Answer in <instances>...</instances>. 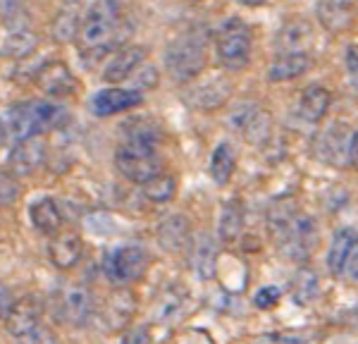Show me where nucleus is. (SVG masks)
<instances>
[{
  "label": "nucleus",
  "mask_w": 358,
  "mask_h": 344,
  "mask_svg": "<svg viewBox=\"0 0 358 344\" xmlns=\"http://www.w3.org/2000/svg\"><path fill=\"white\" fill-rule=\"evenodd\" d=\"M268 232L280 254L289 261H308L320 242L317 222L308 213H301L292 201H277L268 213Z\"/></svg>",
  "instance_id": "1"
},
{
  "label": "nucleus",
  "mask_w": 358,
  "mask_h": 344,
  "mask_svg": "<svg viewBox=\"0 0 358 344\" xmlns=\"http://www.w3.org/2000/svg\"><path fill=\"white\" fill-rule=\"evenodd\" d=\"M67 120V113L55 103L27 101L5 108L3 113V141L17 146L22 141L36 139L43 131L60 127Z\"/></svg>",
  "instance_id": "2"
},
{
  "label": "nucleus",
  "mask_w": 358,
  "mask_h": 344,
  "mask_svg": "<svg viewBox=\"0 0 358 344\" xmlns=\"http://www.w3.org/2000/svg\"><path fill=\"white\" fill-rule=\"evenodd\" d=\"M120 22H122V8L117 0H94L86 8L82 27L74 38L82 57L108 53L117 43Z\"/></svg>",
  "instance_id": "3"
},
{
  "label": "nucleus",
  "mask_w": 358,
  "mask_h": 344,
  "mask_svg": "<svg viewBox=\"0 0 358 344\" xmlns=\"http://www.w3.org/2000/svg\"><path fill=\"white\" fill-rule=\"evenodd\" d=\"M206 67V36L201 31H187L167 45L165 70L177 84H187Z\"/></svg>",
  "instance_id": "4"
},
{
  "label": "nucleus",
  "mask_w": 358,
  "mask_h": 344,
  "mask_svg": "<svg viewBox=\"0 0 358 344\" xmlns=\"http://www.w3.org/2000/svg\"><path fill=\"white\" fill-rule=\"evenodd\" d=\"M115 168L120 175L136 185H146L148 180L163 172V160L158 156L155 143L143 141H122L115 151Z\"/></svg>",
  "instance_id": "5"
},
{
  "label": "nucleus",
  "mask_w": 358,
  "mask_h": 344,
  "mask_svg": "<svg viewBox=\"0 0 358 344\" xmlns=\"http://www.w3.org/2000/svg\"><path fill=\"white\" fill-rule=\"evenodd\" d=\"M251 45H253L251 29H248L246 22L239 20V17H232V20L224 22L215 36L217 60H220V65L229 72L244 70L248 57H251Z\"/></svg>",
  "instance_id": "6"
},
{
  "label": "nucleus",
  "mask_w": 358,
  "mask_h": 344,
  "mask_svg": "<svg viewBox=\"0 0 358 344\" xmlns=\"http://www.w3.org/2000/svg\"><path fill=\"white\" fill-rule=\"evenodd\" d=\"M356 129L346 122H332L322 127L313 139V156L330 168H349L354 156Z\"/></svg>",
  "instance_id": "7"
},
{
  "label": "nucleus",
  "mask_w": 358,
  "mask_h": 344,
  "mask_svg": "<svg viewBox=\"0 0 358 344\" xmlns=\"http://www.w3.org/2000/svg\"><path fill=\"white\" fill-rule=\"evenodd\" d=\"M148 268V251L136 244H124L106 251L103 256V273L115 287H127L136 282Z\"/></svg>",
  "instance_id": "8"
},
{
  "label": "nucleus",
  "mask_w": 358,
  "mask_h": 344,
  "mask_svg": "<svg viewBox=\"0 0 358 344\" xmlns=\"http://www.w3.org/2000/svg\"><path fill=\"white\" fill-rule=\"evenodd\" d=\"M55 313L60 323H67L72 328H84L96 313V301L86 287H67L57 294Z\"/></svg>",
  "instance_id": "9"
},
{
  "label": "nucleus",
  "mask_w": 358,
  "mask_h": 344,
  "mask_svg": "<svg viewBox=\"0 0 358 344\" xmlns=\"http://www.w3.org/2000/svg\"><path fill=\"white\" fill-rule=\"evenodd\" d=\"M36 86L48 99H67L77 91V79L65 62L50 60L36 72Z\"/></svg>",
  "instance_id": "10"
},
{
  "label": "nucleus",
  "mask_w": 358,
  "mask_h": 344,
  "mask_svg": "<svg viewBox=\"0 0 358 344\" xmlns=\"http://www.w3.org/2000/svg\"><path fill=\"white\" fill-rule=\"evenodd\" d=\"M141 101H143L141 91L124 89V86H110V89H101L91 99V113L98 115V117H110V115L131 110Z\"/></svg>",
  "instance_id": "11"
},
{
  "label": "nucleus",
  "mask_w": 358,
  "mask_h": 344,
  "mask_svg": "<svg viewBox=\"0 0 358 344\" xmlns=\"http://www.w3.org/2000/svg\"><path fill=\"white\" fill-rule=\"evenodd\" d=\"M41 315H43V303L38 296H24V299L15 301L10 313L3 318L5 323V330L15 337H22L27 335L29 330L38 328L41 325Z\"/></svg>",
  "instance_id": "12"
},
{
  "label": "nucleus",
  "mask_w": 358,
  "mask_h": 344,
  "mask_svg": "<svg viewBox=\"0 0 358 344\" xmlns=\"http://www.w3.org/2000/svg\"><path fill=\"white\" fill-rule=\"evenodd\" d=\"M229 96H232V82L224 74H215V77H208L206 82L189 91L187 101L189 106L199 108V110H215L227 103Z\"/></svg>",
  "instance_id": "13"
},
{
  "label": "nucleus",
  "mask_w": 358,
  "mask_h": 344,
  "mask_svg": "<svg viewBox=\"0 0 358 344\" xmlns=\"http://www.w3.org/2000/svg\"><path fill=\"white\" fill-rule=\"evenodd\" d=\"M189 266L196 280L208 282L215 278L217 273V244L208 232H201L194 237L192 246H189Z\"/></svg>",
  "instance_id": "14"
},
{
  "label": "nucleus",
  "mask_w": 358,
  "mask_h": 344,
  "mask_svg": "<svg viewBox=\"0 0 358 344\" xmlns=\"http://www.w3.org/2000/svg\"><path fill=\"white\" fill-rule=\"evenodd\" d=\"M146 50L141 45H120L103 67V79L110 84H122L143 65Z\"/></svg>",
  "instance_id": "15"
},
{
  "label": "nucleus",
  "mask_w": 358,
  "mask_h": 344,
  "mask_svg": "<svg viewBox=\"0 0 358 344\" xmlns=\"http://www.w3.org/2000/svg\"><path fill=\"white\" fill-rule=\"evenodd\" d=\"M45 160V148L38 139H29L13 146L8 156V170L15 177H29L34 175Z\"/></svg>",
  "instance_id": "16"
},
{
  "label": "nucleus",
  "mask_w": 358,
  "mask_h": 344,
  "mask_svg": "<svg viewBox=\"0 0 358 344\" xmlns=\"http://www.w3.org/2000/svg\"><path fill=\"white\" fill-rule=\"evenodd\" d=\"M317 22L325 31L344 34L356 15L354 0H317Z\"/></svg>",
  "instance_id": "17"
},
{
  "label": "nucleus",
  "mask_w": 358,
  "mask_h": 344,
  "mask_svg": "<svg viewBox=\"0 0 358 344\" xmlns=\"http://www.w3.org/2000/svg\"><path fill=\"white\" fill-rule=\"evenodd\" d=\"M158 242L165 251L170 254H179V251H187L192 246V225H189L187 215L172 213L163 217V222L158 225Z\"/></svg>",
  "instance_id": "18"
},
{
  "label": "nucleus",
  "mask_w": 358,
  "mask_h": 344,
  "mask_svg": "<svg viewBox=\"0 0 358 344\" xmlns=\"http://www.w3.org/2000/svg\"><path fill=\"white\" fill-rule=\"evenodd\" d=\"M84 254V242L77 232H57L48 244V256L50 263L57 271H69L82 261Z\"/></svg>",
  "instance_id": "19"
},
{
  "label": "nucleus",
  "mask_w": 358,
  "mask_h": 344,
  "mask_svg": "<svg viewBox=\"0 0 358 344\" xmlns=\"http://www.w3.org/2000/svg\"><path fill=\"white\" fill-rule=\"evenodd\" d=\"M330 103H332V96L325 86H317V84L306 86L296 103L299 120L306 124H317L327 115V110H330Z\"/></svg>",
  "instance_id": "20"
},
{
  "label": "nucleus",
  "mask_w": 358,
  "mask_h": 344,
  "mask_svg": "<svg viewBox=\"0 0 358 344\" xmlns=\"http://www.w3.org/2000/svg\"><path fill=\"white\" fill-rule=\"evenodd\" d=\"M82 3L84 0H65L60 8V13L55 15L53 22V38L57 43H67L77 38V31L82 27L84 15L82 13Z\"/></svg>",
  "instance_id": "21"
},
{
  "label": "nucleus",
  "mask_w": 358,
  "mask_h": 344,
  "mask_svg": "<svg viewBox=\"0 0 358 344\" xmlns=\"http://www.w3.org/2000/svg\"><path fill=\"white\" fill-rule=\"evenodd\" d=\"M310 41H313V29L308 22L294 20L289 24H285L277 34V53H306Z\"/></svg>",
  "instance_id": "22"
},
{
  "label": "nucleus",
  "mask_w": 358,
  "mask_h": 344,
  "mask_svg": "<svg viewBox=\"0 0 358 344\" xmlns=\"http://www.w3.org/2000/svg\"><path fill=\"white\" fill-rule=\"evenodd\" d=\"M310 67L308 53H277V57L268 67V82H292V79L301 77Z\"/></svg>",
  "instance_id": "23"
},
{
  "label": "nucleus",
  "mask_w": 358,
  "mask_h": 344,
  "mask_svg": "<svg viewBox=\"0 0 358 344\" xmlns=\"http://www.w3.org/2000/svg\"><path fill=\"white\" fill-rule=\"evenodd\" d=\"M356 242H358V234L351 227H342L332 237L330 251H327V271L332 275L346 273V266H349V258L356 249Z\"/></svg>",
  "instance_id": "24"
},
{
  "label": "nucleus",
  "mask_w": 358,
  "mask_h": 344,
  "mask_svg": "<svg viewBox=\"0 0 358 344\" xmlns=\"http://www.w3.org/2000/svg\"><path fill=\"white\" fill-rule=\"evenodd\" d=\"M29 217H31L34 227L41 234H48V237H55L62 227V210L57 201L50 196L34 201L31 208H29Z\"/></svg>",
  "instance_id": "25"
},
{
  "label": "nucleus",
  "mask_w": 358,
  "mask_h": 344,
  "mask_svg": "<svg viewBox=\"0 0 358 344\" xmlns=\"http://www.w3.org/2000/svg\"><path fill=\"white\" fill-rule=\"evenodd\" d=\"M136 311V301L134 296L129 294L127 289H120L108 299L106 311H103V318H106V325L110 332H117L127 328V323L131 320V315Z\"/></svg>",
  "instance_id": "26"
},
{
  "label": "nucleus",
  "mask_w": 358,
  "mask_h": 344,
  "mask_svg": "<svg viewBox=\"0 0 358 344\" xmlns=\"http://www.w3.org/2000/svg\"><path fill=\"white\" fill-rule=\"evenodd\" d=\"M241 232H244V210H241L239 201H227L222 206L220 213V225H217V237L222 244L234 246L239 242Z\"/></svg>",
  "instance_id": "27"
},
{
  "label": "nucleus",
  "mask_w": 358,
  "mask_h": 344,
  "mask_svg": "<svg viewBox=\"0 0 358 344\" xmlns=\"http://www.w3.org/2000/svg\"><path fill=\"white\" fill-rule=\"evenodd\" d=\"M36 45H38L36 34L29 31L27 27H15V29H10L3 38V55L20 60V57L31 55L34 50H36Z\"/></svg>",
  "instance_id": "28"
},
{
  "label": "nucleus",
  "mask_w": 358,
  "mask_h": 344,
  "mask_svg": "<svg viewBox=\"0 0 358 344\" xmlns=\"http://www.w3.org/2000/svg\"><path fill=\"white\" fill-rule=\"evenodd\" d=\"M234 168H236V153L229 143H220V146L213 151V158H210V177L215 185H227L234 175Z\"/></svg>",
  "instance_id": "29"
},
{
  "label": "nucleus",
  "mask_w": 358,
  "mask_h": 344,
  "mask_svg": "<svg viewBox=\"0 0 358 344\" xmlns=\"http://www.w3.org/2000/svg\"><path fill=\"white\" fill-rule=\"evenodd\" d=\"M241 136L251 143V146H265L273 136V120H270L268 110H263L258 106V110L251 115V120L246 122V127L241 129Z\"/></svg>",
  "instance_id": "30"
},
{
  "label": "nucleus",
  "mask_w": 358,
  "mask_h": 344,
  "mask_svg": "<svg viewBox=\"0 0 358 344\" xmlns=\"http://www.w3.org/2000/svg\"><path fill=\"white\" fill-rule=\"evenodd\" d=\"M292 294L299 303H313L320 294V280L313 268H301L292 280Z\"/></svg>",
  "instance_id": "31"
},
{
  "label": "nucleus",
  "mask_w": 358,
  "mask_h": 344,
  "mask_svg": "<svg viewBox=\"0 0 358 344\" xmlns=\"http://www.w3.org/2000/svg\"><path fill=\"white\" fill-rule=\"evenodd\" d=\"M143 187V196H146L151 203H167V201L175 199L177 194V182L172 175H163L160 172L158 177H153V180H148Z\"/></svg>",
  "instance_id": "32"
},
{
  "label": "nucleus",
  "mask_w": 358,
  "mask_h": 344,
  "mask_svg": "<svg viewBox=\"0 0 358 344\" xmlns=\"http://www.w3.org/2000/svg\"><path fill=\"white\" fill-rule=\"evenodd\" d=\"M258 110V103H253V101H239L236 106L229 110L227 115V124H229V129L232 131H239L241 134V129L246 127V122L251 120V115Z\"/></svg>",
  "instance_id": "33"
},
{
  "label": "nucleus",
  "mask_w": 358,
  "mask_h": 344,
  "mask_svg": "<svg viewBox=\"0 0 358 344\" xmlns=\"http://www.w3.org/2000/svg\"><path fill=\"white\" fill-rule=\"evenodd\" d=\"M17 344H55V337L48 328L38 325V328L29 330L27 335L17 337Z\"/></svg>",
  "instance_id": "34"
},
{
  "label": "nucleus",
  "mask_w": 358,
  "mask_h": 344,
  "mask_svg": "<svg viewBox=\"0 0 358 344\" xmlns=\"http://www.w3.org/2000/svg\"><path fill=\"white\" fill-rule=\"evenodd\" d=\"M346 77H349L351 89L358 94V45L346 48Z\"/></svg>",
  "instance_id": "35"
},
{
  "label": "nucleus",
  "mask_w": 358,
  "mask_h": 344,
  "mask_svg": "<svg viewBox=\"0 0 358 344\" xmlns=\"http://www.w3.org/2000/svg\"><path fill=\"white\" fill-rule=\"evenodd\" d=\"M277 301H280V289H277V287H263V289H258L256 296H253V303H256L258 308H273Z\"/></svg>",
  "instance_id": "36"
},
{
  "label": "nucleus",
  "mask_w": 358,
  "mask_h": 344,
  "mask_svg": "<svg viewBox=\"0 0 358 344\" xmlns=\"http://www.w3.org/2000/svg\"><path fill=\"white\" fill-rule=\"evenodd\" d=\"M0 189H3V206H10L15 203L17 199V185H15V175H8V172H3V180H0Z\"/></svg>",
  "instance_id": "37"
},
{
  "label": "nucleus",
  "mask_w": 358,
  "mask_h": 344,
  "mask_svg": "<svg viewBox=\"0 0 358 344\" xmlns=\"http://www.w3.org/2000/svg\"><path fill=\"white\" fill-rule=\"evenodd\" d=\"M120 344H151V337H148V332L143 328H134L124 332Z\"/></svg>",
  "instance_id": "38"
},
{
  "label": "nucleus",
  "mask_w": 358,
  "mask_h": 344,
  "mask_svg": "<svg viewBox=\"0 0 358 344\" xmlns=\"http://www.w3.org/2000/svg\"><path fill=\"white\" fill-rule=\"evenodd\" d=\"M346 275H349L354 282H358V242H356L354 254H351V258H349V266H346Z\"/></svg>",
  "instance_id": "39"
},
{
  "label": "nucleus",
  "mask_w": 358,
  "mask_h": 344,
  "mask_svg": "<svg viewBox=\"0 0 358 344\" xmlns=\"http://www.w3.org/2000/svg\"><path fill=\"white\" fill-rule=\"evenodd\" d=\"M10 308H13V301H10V289H8V287H3V318L10 313Z\"/></svg>",
  "instance_id": "40"
},
{
  "label": "nucleus",
  "mask_w": 358,
  "mask_h": 344,
  "mask_svg": "<svg viewBox=\"0 0 358 344\" xmlns=\"http://www.w3.org/2000/svg\"><path fill=\"white\" fill-rule=\"evenodd\" d=\"M351 165L358 170V131H356V141H354V156H351Z\"/></svg>",
  "instance_id": "41"
},
{
  "label": "nucleus",
  "mask_w": 358,
  "mask_h": 344,
  "mask_svg": "<svg viewBox=\"0 0 358 344\" xmlns=\"http://www.w3.org/2000/svg\"><path fill=\"white\" fill-rule=\"evenodd\" d=\"M241 5H246V8H258V5L268 3V0H239Z\"/></svg>",
  "instance_id": "42"
},
{
  "label": "nucleus",
  "mask_w": 358,
  "mask_h": 344,
  "mask_svg": "<svg viewBox=\"0 0 358 344\" xmlns=\"http://www.w3.org/2000/svg\"><path fill=\"white\" fill-rule=\"evenodd\" d=\"M10 5H13V0H3V10H5V15H8Z\"/></svg>",
  "instance_id": "43"
},
{
  "label": "nucleus",
  "mask_w": 358,
  "mask_h": 344,
  "mask_svg": "<svg viewBox=\"0 0 358 344\" xmlns=\"http://www.w3.org/2000/svg\"><path fill=\"white\" fill-rule=\"evenodd\" d=\"M194 3H201V0H194Z\"/></svg>",
  "instance_id": "44"
}]
</instances>
